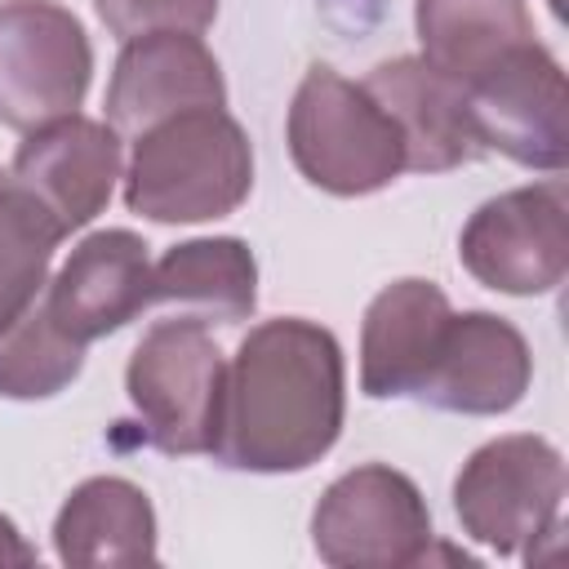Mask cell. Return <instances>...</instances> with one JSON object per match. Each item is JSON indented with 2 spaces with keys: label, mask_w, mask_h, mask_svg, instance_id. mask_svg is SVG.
Returning <instances> with one entry per match:
<instances>
[{
  "label": "cell",
  "mask_w": 569,
  "mask_h": 569,
  "mask_svg": "<svg viewBox=\"0 0 569 569\" xmlns=\"http://www.w3.org/2000/svg\"><path fill=\"white\" fill-rule=\"evenodd\" d=\"M533 356L525 333L493 311H462L445 320L436 356L418 382V400L445 413L493 418L525 400Z\"/></svg>",
  "instance_id": "10"
},
{
  "label": "cell",
  "mask_w": 569,
  "mask_h": 569,
  "mask_svg": "<svg viewBox=\"0 0 569 569\" xmlns=\"http://www.w3.org/2000/svg\"><path fill=\"white\" fill-rule=\"evenodd\" d=\"M120 142L124 138L107 120H89L76 111L31 129L13 151L9 178L53 213L62 236H71L107 209L120 178Z\"/></svg>",
  "instance_id": "11"
},
{
  "label": "cell",
  "mask_w": 569,
  "mask_h": 569,
  "mask_svg": "<svg viewBox=\"0 0 569 569\" xmlns=\"http://www.w3.org/2000/svg\"><path fill=\"white\" fill-rule=\"evenodd\" d=\"M62 244V227L53 213L27 196L13 178L0 182V329L13 325L49 284L53 249Z\"/></svg>",
  "instance_id": "19"
},
{
  "label": "cell",
  "mask_w": 569,
  "mask_h": 569,
  "mask_svg": "<svg viewBox=\"0 0 569 569\" xmlns=\"http://www.w3.org/2000/svg\"><path fill=\"white\" fill-rule=\"evenodd\" d=\"M49 316L76 338L93 342L124 329L151 307V258L147 240L129 227L84 236L58 276L44 284Z\"/></svg>",
  "instance_id": "13"
},
{
  "label": "cell",
  "mask_w": 569,
  "mask_h": 569,
  "mask_svg": "<svg viewBox=\"0 0 569 569\" xmlns=\"http://www.w3.org/2000/svg\"><path fill=\"white\" fill-rule=\"evenodd\" d=\"M84 369V342H76L53 316L44 293L0 329V396L44 400L76 382Z\"/></svg>",
  "instance_id": "20"
},
{
  "label": "cell",
  "mask_w": 569,
  "mask_h": 569,
  "mask_svg": "<svg viewBox=\"0 0 569 569\" xmlns=\"http://www.w3.org/2000/svg\"><path fill=\"white\" fill-rule=\"evenodd\" d=\"M53 551L62 565H76V569L156 565L151 498L124 476L80 480L53 520Z\"/></svg>",
  "instance_id": "16"
},
{
  "label": "cell",
  "mask_w": 569,
  "mask_h": 569,
  "mask_svg": "<svg viewBox=\"0 0 569 569\" xmlns=\"http://www.w3.org/2000/svg\"><path fill=\"white\" fill-rule=\"evenodd\" d=\"M196 107H227L218 58L204 49L200 36L151 31L124 40L107 84V124L120 138L133 142L142 129Z\"/></svg>",
  "instance_id": "12"
},
{
  "label": "cell",
  "mask_w": 569,
  "mask_h": 569,
  "mask_svg": "<svg viewBox=\"0 0 569 569\" xmlns=\"http://www.w3.org/2000/svg\"><path fill=\"white\" fill-rule=\"evenodd\" d=\"M93 80V44L80 18L53 0L0 4V124L31 133L76 116Z\"/></svg>",
  "instance_id": "7"
},
{
  "label": "cell",
  "mask_w": 569,
  "mask_h": 569,
  "mask_svg": "<svg viewBox=\"0 0 569 569\" xmlns=\"http://www.w3.org/2000/svg\"><path fill=\"white\" fill-rule=\"evenodd\" d=\"M120 178L129 213L151 222H209L249 200L253 147L236 116L196 107L142 129Z\"/></svg>",
  "instance_id": "2"
},
{
  "label": "cell",
  "mask_w": 569,
  "mask_h": 569,
  "mask_svg": "<svg viewBox=\"0 0 569 569\" xmlns=\"http://www.w3.org/2000/svg\"><path fill=\"white\" fill-rule=\"evenodd\" d=\"M347 413V365L338 338L302 316L253 325L222 373L213 458L236 471H307Z\"/></svg>",
  "instance_id": "1"
},
{
  "label": "cell",
  "mask_w": 569,
  "mask_h": 569,
  "mask_svg": "<svg viewBox=\"0 0 569 569\" xmlns=\"http://www.w3.org/2000/svg\"><path fill=\"white\" fill-rule=\"evenodd\" d=\"M0 565H36V547L18 533L9 516H0Z\"/></svg>",
  "instance_id": "22"
},
{
  "label": "cell",
  "mask_w": 569,
  "mask_h": 569,
  "mask_svg": "<svg viewBox=\"0 0 569 569\" xmlns=\"http://www.w3.org/2000/svg\"><path fill=\"white\" fill-rule=\"evenodd\" d=\"M4 178H9V173H4V169H0V182H4Z\"/></svg>",
  "instance_id": "23"
},
{
  "label": "cell",
  "mask_w": 569,
  "mask_h": 569,
  "mask_svg": "<svg viewBox=\"0 0 569 569\" xmlns=\"http://www.w3.org/2000/svg\"><path fill=\"white\" fill-rule=\"evenodd\" d=\"M373 102L391 116L405 142V169L413 173H445L471 164L485 147L476 138L467 89L436 71L422 58H387L360 80Z\"/></svg>",
  "instance_id": "14"
},
{
  "label": "cell",
  "mask_w": 569,
  "mask_h": 569,
  "mask_svg": "<svg viewBox=\"0 0 569 569\" xmlns=\"http://www.w3.org/2000/svg\"><path fill=\"white\" fill-rule=\"evenodd\" d=\"M560 502L565 458L533 431L480 445L453 480V511L462 533L498 556H529L538 538H556Z\"/></svg>",
  "instance_id": "5"
},
{
  "label": "cell",
  "mask_w": 569,
  "mask_h": 569,
  "mask_svg": "<svg viewBox=\"0 0 569 569\" xmlns=\"http://www.w3.org/2000/svg\"><path fill=\"white\" fill-rule=\"evenodd\" d=\"M284 142L298 173L329 196H369L405 173V142L365 84L311 67L289 102Z\"/></svg>",
  "instance_id": "3"
},
{
  "label": "cell",
  "mask_w": 569,
  "mask_h": 569,
  "mask_svg": "<svg viewBox=\"0 0 569 569\" xmlns=\"http://www.w3.org/2000/svg\"><path fill=\"white\" fill-rule=\"evenodd\" d=\"M449 320V298L436 280H396L387 284L360 325V391L369 400H396V396H413L440 329Z\"/></svg>",
  "instance_id": "15"
},
{
  "label": "cell",
  "mask_w": 569,
  "mask_h": 569,
  "mask_svg": "<svg viewBox=\"0 0 569 569\" xmlns=\"http://www.w3.org/2000/svg\"><path fill=\"white\" fill-rule=\"evenodd\" d=\"M151 302L200 325H240L258 307V262L236 236H200L173 244L151 267Z\"/></svg>",
  "instance_id": "17"
},
{
  "label": "cell",
  "mask_w": 569,
  "mask_h": 569,
  "mask_svg": "<svg viewBox=\"0 0 569 569\" xmlns=\"http://www.w3.org/2000/svg\"><path fill=\"white\" fill-rule=\"evenodd\" d=\"M467 89V111L480 147L542 173H560L569 160V116H565V71L538 44L525 40L498 58Z\"/></svg>",
  "instance_id": "9"
},
{
  "label": "cell",
  "mask_w": 569,
  "mask_h": 569,
  "mask_svg": "<svg viewBox=\"0 0 569 569\" xmlns=\"http://www.w3.org/2000/svg\"><path fill=\"white\" fill-rule=\"evenodd\" d=\"M458 258L493 293L533 298L556 289L569 271L565 182L547 178L485 200L458 236Z\"/></svg>",
  "instance_id": "8"
},
{
  "label": "cell",
  "mask_w": 569,
  "mask_h": 569,
  "mask_svg": "<svg viewBox=\"0 0 569 569\" xmlns=\"http://www.w3.org/2000/svg\"><path fill=\"white\" fill-rule=\"evenodd\" d=\"M551 4H556V9H560V0H551Z\"/></svg>",
  "instance_id": "24"
},
{
  "label": "cell",
  "mask_w": 569,
  "mask_h": 569,
  "mask_svg": "<svg viewBox=\"0 0 569 569\" xmlns=\"http://www.w3.org/2000/svg\"><path fill=\"white\" fill-rule=\"evenodd\" d=\"M311 542L333 569H405L431 551V511L405 471L365 462L320 493Z\"/></svg>",
  "instance_id": "6"
},
{
  "label": "cell",
  "mask_w": 569,
  "mask_h": 569,
  "mask_svg": "<svg viewBox=\"0 0 569 569\" xmlns=\"http://www.w3.org/2000/svg\"><path fill=\"white\" fill-rule=\"evenodd\" d=\"M413 27L422 62L458 84H471L516 44L533 40V18L525 0H418Z\"/></svg>",
  "instance_id": "18"
},
{
  "label": "cell",
  "mask_w": 569,
  "mask_h": 569,
  "mask_svg": "<svg viewBox=\"0 0 569 569\" xmlns=\"http://www.w3.org/2000/svg\"><path fill=\"white\" fill-rule=\"evenodd\" d=\"M93 9L116 40H138L151 31L200 36L218 18V0H93Z\"/></svg>",
  "instance_id": "21"
},
{
  "label": "cell",
  "mask_w": 569,
  "mask_h": 569,
  "mask_svg": "<svg viewBox=\"0 0 569 569\" xmlns=\"http://www.w3.org/2000/svg\"><path fill=\"white\" fill-rule=\"evenodd\" d=\"M227 356L209 325L169 316L156 320L124 369L129 405L142 422V440L160 453H209L218 427Z\"/></svg>",
  "instance_id": "4"
}]
</instances>
